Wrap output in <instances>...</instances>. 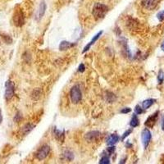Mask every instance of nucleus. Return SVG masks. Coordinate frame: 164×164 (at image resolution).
Returning <instances> with one entry per match:
<instances>
[{
  "instance_id": "nucleus-14",
  "label": "nucleus",
  "mask_w": 164,
  "mask_h": 164,
  "mask_svg": "<svg viewBox=\"0 0 164 164\" xmlns=\"http://www.w3.org/2000/svg\"><path fill=\"white\" fill-rule=\"evenodd\" d=\"M35 125L32 123H27L25 125L24 127L22 128V134H23V135H26V134H28L29 133H30L31 131H32L34 128H35Z\"/></svg>"
},
{
  "instance_id": "nucleus-12",
  "label": "nucleus",
  "mask_w": 164,
  "mask_h": 164,
  "mask_svg": "<svg viewBox=\"0 0 164 164\" xmlns=\"http://www.w3.org/2000/svg\"><path fill=\"white\" fill-rule=\"evenodd\" d=\"M119 140H120V137H119L118 134H112L107 138V140H106V144H107V145L108 146L114 145L115 144H117V143L118 142Z\"/></svg>"
},
{
  "instance_id": "nucleus-1",
  "label": "nucleus",
  "mask_w": 164,
  "mask_h": 164,
  "mask_svg": "<svg viewBox=\"0 0 164 164\" xmlns=\"http://www.w3.org/2000/svg\"><path fill=\"white\" fill-rule=\"evenodd\" d=\"M108 11H109V8L108 5H106L105 3L98 2L94 3L92 8V15L96 20H100L106 16Z\"/></svg>"
},
{
  "instance_id": "nucleus-23",
  "label": "nucleus",
  "mask_w": 164,
  "mask_h": 164,
  "mask_svg": "<svg viewBox=\"0 0 164 164\" xmlns=\"http://www.w3.org/2000/svg\"><path fill=\"white\" fill-rule=\"evenodd\" d=\"M143 113H144V108L140 107V105H136L134 108V113L136 115H140V114H142Z\"/></svg>"
},
{
  "instance_id": "nucleus-34",
  "label": "nucleus",
  "mask_w": 164,
  "mask_h": 164,
  "mask_svg": "<svg viewBox=\"0 0 164 164\" xmlns=\"http://www.w3.org/2000/svg\"><path fill=\"white\" fill-rule=\"evenodd\" d=\"M161 49L164 52V41L162 43V44H161Z\"/></svg>"
},
{
  "instance_id": "nucleus-13",
  "label": "nucleus",
  "mask_w": 164,
  "mask_h": 164,
  "mask_svg": "<svg viewBox=\"0 0 164 164\" xmlns=\"http://www.w3.org/2000/svg\"><path fill=\"white\" fill-rule=\"evenodd\" d=\"M75 45V43H71L68 41H62L59 44V49L61 51H66Z\"/></svg>"
},
{
  "instance_id": "nucleus-30",
  "label": "nucleus",
  "mask_w": 164,
  "mask_h": 164,
  "mask_svg": "<svg viewBox=\"0 0 164 164\" xmlns=\"http://www.w3.org/2000/svg\"><path fill=\"white\" fill-rule=\"evenodd\" d=\"M21 119H22V115L19 113H16V117H15V118H14V121H16V122H19V121H21Z\"/></svg>"
},
{
  "instance_id": "nucleus-7",
  "label": "nucleus",
  "mask_w": 164,
  "mask_h": 164,
  "mask_svg": "<svg viewBox=\"0 0 164 164\" xmlns=\"http://www.w3.org/2000/svg\"><path fill=\"white\" fill-rule=\"evenodd\" d=\"M100 136H101V133L99 131H92L88 132L85 135V140L87 142L94 143L99 140Z\"/></svg>"
},
{
  "instance_id": "nucleus-10",
  "label": "nucleus",
  "mask_w": 164,
  "mask_h": 164,
  "mask_svg": "<svg viewBox=\"0 0 164 164\" xmlns=\"http://www.w3.org/2000/svg\"><path fill=\"white\" fill-rule=\"evenodd\" d=\"M102 34H103V31H102V30H101V31H99V32L98 33L97 35H94V37H93V39H92V40H91V41H89V43H88V44H86L85 47L84 48L83 51H82V54H85V53H86V52H87V51H89V49L91 48L92 46L94 45V43H96V41H97L99 39L100 36L102 35Z\"/></svg>"
},
{
  "instance_id": "nucleus-19",
  "label": "nucleus",
  "mask_w": 164,
  "mask_h": 164,
  "mask_svg": "<svg viewBox=\"0 0 164 164\" xmlns=\"http://www.w3.org/2000/svg\"><path fill=\"white\" fill-rule=\"evenodd\" d=\"M117 97H116V95L113 93H111V92H107V94H106V100H107V102L108 103H113L116 100Z\"/></svg>"
},
{
  "instance_id": "nucleus-36",
  "label": "nucleus",
  "mask_w": 164,
  "mask_h": 164,
  "mask_svg": "<svg viewBox=\"0 0 164 164\" xmlns=\"http://www.w3.org/2000/svg\"><path fill=\"white\" fill-rule=\"evenodd\" d=\"M0 44H1V41H0Z\"/></svg>"
},
{
  "instance_id": "nucleus-22",
  "label": "nucleus",
  "mask_w": 164,
  "mask_h": 164,
  "mask_svg": "<svg viewBox=\"0 0 164 164\" xmlns=\"http://www.w3.org/2000/svg\"><path fill=\"white\" fill-rule=\"evenodd\" d=\"M158 81L159 84H162L164 81V72L162 70L159 71L158 74Z\"/></svg>"
},
{
  "instance_id": "nucleus-3",
  "label": "nucleus",
  "mask_w": 164,
  "mask_h": 164,
  "mask_svg": "<svg viewBox=\"0 0 164 164\" xmlns=\"http://www.w3.org/2000/svg\"><path fill=\"white\" fill-rule=\"evenodd\" d=\"M50 150H51L50 146H49L48 145H44L43 146H41L40 148L38 149V151L35 153V158L39 161H42L49 156Z\"/></svg>"
},
{
  "instance_id": "nucleus-31",
  "label": "nucleus",
  "mask_w": 164,
  "mask_h": 164,
  "mask_svg": "<svg viewBox=\"0 0 164 164\" xmlns=\"http://www.w3.org/2000/svg\"><path fill=\"white\" fill-rule=\"evenodd\" d=\"M161 127H162V131H164V115L162 116V117Z\"/></svg>"
},
{
  "instance_id": "nucleus-4",
  "label": "nucleus",
  "mask_w": 164,
  "mask_h": 164,
  "mask_svg": "<svg viewBox=\"0 0 164 164\" xmlns=\"http://www.w3.org/2000/svg\"><path fill=\"white\" fill-rule=\"evenodd\" d=\"M5 94L4 97L7 101L11 100L15 94V86L12 81H8L5 84Z\"/></svg>"
},
{
  "instance_id": "nucleus-32",
  "label": "nucleus",
  "mask_w": 164,
  "mask_h": 164,
  "mask_svg": "<svg viewBox=\"0 0 164 164\" xmlns=\"http://www.w3.org/2000/svg\"><path fill=\"white\" fill-rule=\"evenodd\" d=\"M2 121H3V116H2V111L0 109V124L2 123Z\"/></svg>"
},
{
  "instance_id": "nucleus-16",
  "label": "nucleus",
  "mask_w": 164,
  "mask_h": 164,
  "mask_svg": "<svg viewBox=\"0 0 164 164\" xmlns=\"http://www.w3.org/2000/svg\"><path fill=\"white\" fill-rule=\"evenodd\" d=\"M156 102V99H145L144 102L142 103V108L144 109H148L151 107V106H153L154 103Z\"/></svg>"
},
{
  "instance_id": "nucleus-5",
  "label": "nucleus",
  "mask_w": 164,
  "mask_h": 164,
  "mask_svg": "<svg viewBox=\"0 0 164 164\" xmlns=\"http://www.w3.org/2000/svg\"><path fill=\"white\" fill-rule=\"evenodd\" d=\"M151 139H152L151 131L148 128H145V129L142 131V133H141V140H142V144L144 148H147L148 145L150 144Z\"/></svg>"
},
{
  "instance_id": "nucleus-33",
  "label": "nucleus",
  "mask_w": 164,
  "mask_h": 164,
  "mask_svg": "<svg viewBox=\"0 0 164 164\" xmlns=\"http://www.w3.org/2000/svg\"><path fill=\"white\" fill-rule=\"evenodd\" d=\"M126 146H127V147H131V148L132 145H131V143L129 142V141H128V142H127V144H126Z\"/></svg>"
},
{
  "instance_id": "nucleus-26",
  "label": "nucleus",
  "mask_w": 164,
  "mask_h": 164,
  "mask_svg": "<svg viewBox=\"0 0 164 164\" xmlns=\"http://www.w3.org/2000/svg\"><path fill=\"white\" fill-rule=\"evenodd\" d=\"M157 18L159 19V22H163L164 21V10L163 11L159 12V13L157 14Z\"/></svg>"
},
{
  "instance_id": "nucleus-20",
  "label": "nucleus",
  "mask_w": 164,
  "mask_h": 164,
  "mask_svg": "<svg viewBox=\"0 0 164 164\" xmlns=\"http://www.w3.org/2000/svg\"><path fill=\"white\" fill-rule=\"evenodd\" d=\"M41 90L40 89H35L34 91H33L32 93V98L34 99L35 100H37L40 99V97L41 96Z\"/></svg>"
},
{
  "instance_id": "nucleus-25",
  "label": "nucleus",
  "mask_w": 164,
  "mask_h": 164,
  "mask_svg": "<svg viewBox=\"0 0 164 164\" xmlns=\"http://www.w3.org/2000/svg\"><path fill=\"white\" fill-rule=\"evenodd\" d=\"M132 131H133V129H132V128H131V129L127 130V131H125L123 133V134H122V136H121V140H125V139H126V138L128 137V136H129L130 134H131Z\"/></svg>"
},
{
  "instance_id": "nucleus-21",
  "label": "nucleus",
  "mask_w": 164,
  "mask_h": 164,
  "mask_svg": "<svg viewBox=\"0 0 164 164\" xmlns=\"http://www.w3.org/2000/svg\"><path fill=\"white\" fill-rule=\"evenodd\" d=\"M100 164H109L110 163V159H109V157L108 155H103V158L100 159L99 161Z\"/></svg>"
},
{
  "instance_id": "nucleus-11",
  "label": "nucleus",
  "mask_w": 164,
  "mask_h": 164,
  "mask_svg": "<svg viewBox=\"0 0 164 164\" xmlns=\"http://www.w3.org/2000/svg\"><path fill=\"white\" fill-rule=\"evenodd\" d=\"M46 10V4L44 2H42L40 3V5L39 7V9H38L37 12H36V15H35V20L36 21H40L42 17L44 16V13H45Z\"/></svg>"
},
{
  "instance_id": "nucleus-9",
  "label": "nucleus",
  "mask_w": 164,
  "mask_h": 164,
  "mask_svg": "<svg viewBox=\"0 0 164 164\" xmlns=\"http://www.w3.org/2000/svg\"><path fill=\"white\" fill-rule=\"evenodd\" d=\"M159 111H157L153 114L149 116L148 118H147V120H146L145 122V125L146 127H148V128H152L155 125V123H156L158 117H159Z\"/></svg>"
},
{
  "instance_id": "nucleus-6",
  "label": "nucleus",
  "mask_w": 164,
  "mask_h": 164,
  "mask_svg": "<svg viewBox=\"0 0 164 164\" xmlns=\"http://www.w3.org/2000/svg\"><path fill=\"white\" fill-rule=\"evenodd\" d=\"M14 24L16 25V26L21 27L25 23V16L22 10H16L13 16Z\"/></svg>"
},
{
  "instance_id": "nucleus-35",
  "label": "nucleus",
  "mask_w": 164,
  "mask_h": 164,
  "mask_svg": "<svg viewBox=\"0 0 164 164\" xmlns=\"http://www.w3.org/2000/svg\"><path fill=\"white\" fill-rule=\"evenodd\" d=\"M126 160H127V158H125V159H124L123 160L121 159V162H120V163H125V162H126Z\"/></svg>"
},
{
  "instance_id": "nucleus-24",
  "label": "nucleus",
  "mask_w": 164,
  "mask_h": 164,
  "mask_svg": "<svg viewBox=\"0 0 164 164\" xmlns=\"http://www.w3.org/2000/svg\"><path fill=\"white\" fill-rule=\"evenodd\" d=\"M0 35H2V38H3V40L6 44H11L12 42V38L9 35H3V34H0Z\"/></svg>"
},
{
  "instance_id": "nucleus-15",
  "label": "nucleus",
  "mask_w": 164,
  "mask_h": 164,
  "mask_svg": "<svg viewBox=\"0 0 164 164\" xmlns=\"http://www.w3.org/2000/svg\"><path fill=\"white\" fill-rule=\"evenodd\" d=\"M54 134L57 140L62 141V140H64V131H61V130L57 129L56 127L54 128Z\"/></svg>"
},
{
  "instance_id": "nucleus-29",
  "label": "nucleus",
  "mask_w": 164,
  "mask_h": 164,
  "mask_svg": "<svg viewBox=\"0 0 164 164\" xmlns=\"http://www.w3.org/2000/svg\"><path fill=\"white\" fill-rule=\"evenodd\" d=\"M85 65H84L83 63L80 64V66H79V67H78V72H79L83 73L84 72H85Z\"/></svg>"
},
{
  "instance_id": "nucleus-2",
  "label": "nucleus",
  "mask_w": 164,
  "mask_h": 164,
  "mask_svg": "<svg viewBox=\"0 0 164 164\" xmlns=\"http://www.w3.org/2000/svg\"><path fill=\"white\" fill-rule=\"evenodd\" d=\"M71 101L74 104H77L82 99V93L78 85H74L70 89Z\"/></svg>"
},
{
  "instance_id": "nucleus-8",
  "label": "nucleus",
  "mask_w": 164,
  "mask_h": 164,
  "mask_svg": "<svg viewBox=\"0 0 164 164\" xmlns=\"http://www.w3.org/2000/svg\"><path fill=\"white\" fill-rule=\"evenodd\" d=\"M160 0H141V5L147 10H153L156 8Z\"/></svg>"
},
{
  "instance_id": "nucleus-17",
  "label": "nucleus",
  "mask_w": 164,
  "mask_h": 164,
  "mask_svg": "<svg viewBox=\"0 0 164 164\" xmlns=\"http://www.w3.org/2000/svg\"><path fill=\"white\" fill-rule=\"evenodd\" d=\"M139 125H140V120L138 118L137 115L134 114V115L132 116L131 121H130V126L134 128V127H137Z\"/></svg>"
},
{
  "instance_id": "nucleus-18",
  "label": "nucleus",
  "mask_w": 164,
  "mask_h": 164,
  "mask_svg": "<svg viewBox=\"0 0 164 164\" xmlns=\"http://www.w3.org/2000/svg\"><path fill=\"white\" fill-rule=\"evenodd\" d=\"M63 158L65 159H67V161H72L74 159V154L72 151L70 150H66L63 153Z\"/></svg>"
},
{
  "instance_id": "nucleus-27",
  "label": "nucleus",
  "mask_w": 164,
  "mask_h": 164,
  "mask_svg": "<svg viewBox=\"0 0 164 164\" xmlns=\"http://www.w3.org/2000/svg\"><path fill=\"white\" fill-rule=\"evenodd\" d=\"M131 108H124L120 111V113H122V114H127V113H131Z\"/></svg>"
},
{
  "instance_id": "nucleus-28",
  "label": "nucleus",
  "mask_w": 164,
  "mask_h": 164,
  "mask_svg": "<svg viewBox=\"0 0 164 164\" xmlns=\"http://www.w3.org/2000/svg\"><path fill=\"white\" fill-rule=\"evenodd\" d=\"M107 151H108V154H109V155H111L112 153H114V151H115V147H114L113 145H112L111 147L109 146V147H108V148H107Z\"/></svg>"
}]
</instances>
